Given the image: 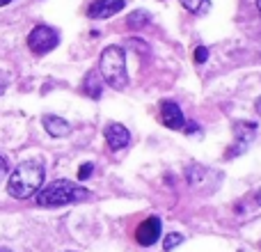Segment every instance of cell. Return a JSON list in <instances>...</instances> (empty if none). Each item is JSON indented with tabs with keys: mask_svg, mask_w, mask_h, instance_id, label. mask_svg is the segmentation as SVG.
<instances>
[{
	"mask_svg": "<svg viewBox=\"0 0 261 252\" xmlns=\"http://www.w3.org/2000/svg\"><path fill=\"white\" fill-rule=\"evenodd\" d=\"M44 184V165L39 161H23L14 167L7 181V193L16 199H28Z\"/></svg>",
	"mask_w": 261,
	"mask_h": 252,
	"instance_id": "cell-1",
	"label": "cell"
},
{
	"mask_svg": "<svg viewBox=\"0 0 261 252\" xmlns=\"http://www.w3.org/2000/svg\"><path fill=\"white\" fill-rule=\"evenodd\" d=\"M90 197V190L76 186L67 179H58L53 184L44 186L37 190V204L39 207H64V204H73V202H83Z\"/></svg>",
	"mask_w": 261,
	"mask_h": 252,
	"instance_id": "cell-2",
	"label": "cell"
},
{
	"mask_svg": "<svg viewBox=\"0 0 261 252\" xmlns=\"http://www.w3.org/2000/svg\"><path fill=\"white\" fill-rule=\"evenodd\" d=\"M99 73L113 90H126L128 85V71H126V53L122 46L113 44L103 48L99 60Z\"/></svg>",
	"mask_w": 261,
	"mask_h": 252,
	"instance_id": "cell-3",
	"label": "cell"
},
{
	"mask_svg": "<svg viewBox=\"0 0 261 252\" xmlns=\"http://www.w3.org/2000/svg\"><path fill=\"white\" fill-rule=\"evenodd\" d=\"M60 44V32L50 26H37L28 35V48L35 55H46Z\"/></svg>",
	"mask_w": 261,
	"mask_h": 252,
	"instance_id": "cell-4",
	"label": "cell"
},
{
	"mask_svg": "<svg viewBox=\"0 0 261 252\" xmlns=\"http://www.w3.org/2000/svg\"><path fill=\"white\" fill-rule=\"evenodd\" d=\"M234 135H236V142L234 147L227 152V158H234L239 156V154H243L245 149H248V144L254 140V135H257V124L254 122H236L234 124Z\"/></svg>",
	"mask_w": 261,
	"mask_h": 252,
	"instance_id": "cell-5",
	"label": "cell"
},
{
	"mask_svg": "<svg viewBox=\"0 0 261 252\" xmlns=\"http://www.w3.org/2000/svg\"><path fill=\"white\" fill-rule=\"evenodd\" d=\"M126 7V0H94V3L87 7V16L94 18V21H103V18H110L115 14H119Z\"/></svg>",
	"mask_w": 261,
	"mask_h": 252,
	"instance_id": "cell-6",
	"label": "cell"
},
{
	"mask_svg": "<svg viewBox=\"0 0 261 252\" xmlns=\"http://www.w3.org/2000/svg\"><path fill=\"white\" fill-rule=\"evenodd\" d=\"M161 230H163L161 218L151 216L138 227V232H135V241H138L140 245H144V248H147V245H153L158 239H161Z\"/></svg>",
	"mask_w": 261,
	"mask_h": 252,
	"instance_id": "cell-7",
	"label": "cell"
},
{
	"mask_svg": "<svg viewBox=\"0 0 261 252\" xmlns=\"http://www.w3.org/2000/svg\"><path fill=\"white\" fill-rule=\"evenodd\" d=\"M161 122L172 131H181L186 126V117L174 101H163L161 104Z\"/></svg>",
	"mask_w": 261,
	"mask_h": 252,
	"instance_id": "cell-8",
	"label": "cell"
},
{
	"mask_svg": "<svg viewBox=\"0 0 261 252\" xmlns=\"http://www.w3.org/2000/svg\"><path fill=\"white\" fill-rule=\"evenodd\" d=\"M103 135H106V142H108V147L113 149V152H119V149L128 147V142H130L128 129H126V126H122V124H117V122L106 126V133Z\"/></svg>",
	"mask_w": 261,
	"mask_h": 252,
	"instance_id": "cell-9",
	"label": "cell"
},
{
	"mask_svg": "<svg viewBox=\"0 0 261 252\" xmlns=\"http://www.w3.org/2000/svg\"><path fill=\"white\" fill-rule=\"evenodd\" d=\"M44 129L48 131V135H53V138H64V135H69L71 126H69L67 119L58 117V115H46L44 117Z\"/></svg>",
	"mask_w": 261,
	"mask_h": 252,
	"instance_id": "cell-10",
	"label": "cell"
},
{
	"mask_svg": "<svg viewBox=\"0 0 261 252\" xmlns=\"http://www.w3.org/2000/svg\"><path fill=\"white\" fill-rule=\"evenodd\" d=\"M101 81H103V78H101L99 69H92V71L85 76V81H83V92H85L90 99H101V92H103Z\"/></svg>",
	"mask_w": 261,
	"mask_h": 252,
	"instance_id": "cell-11",
	"label": "cell"
},
{
	"mask_svg": "<svg viewBox=\"0 0 261 252\" xmlns=\"http://www.w3.org/2000/svg\"><path fill=\"white\" fill-rule=\"evenodd\" d=\"M126 23H128V28H147L151 23V14L144 12V9H138V12L128 14Z\"/></svg>",
	"mask_w": 261,
	"mask_h": 252,
	"instance_id": "cell-12",
	"label": "cell"
},
{
	"mask_svg": "<svg viewBox=\"0 0 261 252\" xmlns=\"http://www.w3.org/2000/svg\"><path fill=\"white\" fill-rule=\"evenodd\" d=\"M181 5L190 14H197V16H202V14H206L211 9V0H181Z\"/></svg>",
	"mask_w": 261,
	"mask_h": 252,
	"instance_id": "cell-13",
	"label": "cell"
},
{
	"mask_svg": "<svg viewBox=\"0 0 261 252\" xmlns=\"http://www.w3.org/2000/svg\"><path fill=\"white\" fill-rule=\"evenodd\" d=\"M181 241H184V236H181V234H167V236H165V243H163V250L170 252L172 248H176Z\"/></svg>",
	"mask_w": 261,
	"mask_h": 252,
	"instance_id": "cell-14",
	"label": "cell"
},
{
	"mask_svg": "<svg viewBox=\"0 0 261 252\" xmlns=\"http://www.w3.org/2000/svg\"><path fill=\"white\" fill-rule=\"evenodd\" d=\"M92 172H94V165L92 163H85V165H81V170H78V179H90Z\"/></svg>",
	"mask_w": 261,
	"mask_h": 252,
	"instance_id": "cell-15",
	"label": "cell"
},
{
	"mask_svg": "<svg viewBox=\"0 0 261 252\" xmlns=\"http://www.w3.org/2000/svg\"><path fill=\"white\" fill-rule=\"evenodd\" d=\"M206 55H208V51H206V48H204V46H199V48H197V51H195V60H197V62H199V64H202V62H204V60H206Z\"/></svg>",
	"mask_w": 261,
	"mask_h": 252,
	"instance_id": "cell-16",
	"label": "cell"
},
{
	"mask_svg": "<svg viewBox=\"0 0 261 252\" xmlns=\"http://www.w3.org/2000/svg\"><path fill=\"white\" fill-rule=\"evenodd\" d=\"M5 174H7V161H5V158L0 156V179H3Z\"/></svg>",
	"mask_w": 261,
	"mask_h": 252,
	"instance_id": "cell-17",
	"label": "cell"
},
{
	"mask_svg": "<svg viewBox=\"0 0 261 252\" xmlns=\"http://www.w3.org/2000/svg\"><path fill=\"white\" fill-rule=\"evenodd\" d=\"M5 90H7V76H5V73H0V94H3Z\"/></svg>",
	"mask_w": 261,
	"mask_h": 252,
	"instance_id": "cell-18",
	"label": "cell"
},
{
	"mask_svg": "<svg viewBox=\"0 0 261 252\" xmlns=\"http://www.w3.org/2000/svg\"><path fill=\"white\" fill-rule=\"evenodd\" d=\"M254 108H257V113H259V117H261V96L257 99V104H254Z\"/></svg>",
	"mask_w": 261,
	"mask_h": 252,
	"instance_id": "cell-19",
	"label": "cell"
},
{
	"mask_svg": "<svg viewBox=\"0 0 261 252\" xmlns=\"http://www.w3.org/2000/svg\"><path fill=\"white\" fill-rule=\"evenodd\" d=\"M9 3H14V0H0V7H3V5H9Z\"/></svg>",
	"mask_w": 261,
	"mask_h": 252,
	"instance_id": "cell-20",
	"label": "cell"
},
{
	"mask_svg": "<svg viewBox=\"0 0 261 252\" xmlns=\"http://www.w3.org/2000/svg\"><path fill=\"white\" fill-rule=\"evenodd\" d=\"M257 204H261V188H259V193H257Z\"/></svg>",
	"mask_w": 261,
	"mask_h": 252,
	"instance_id": "cell-21",
	"label": "cell"
},
{
	"mask_svg": "<svg viewBox=\"0 0 261 252\" xmlns=\"http://www.w3.org/2000/svg\"><path fill=\"white\" fill-rule=\"evenodd\" d=\"M257 9H259V14H261V0H257Z\"/></svg>",
	"mask_w": 261,
	"mask_h": 252,
	"instance_id": "cell-22",
	"label": "cell"
},
{
	"mask_svg": "<svg viewBox=\"0 0 261 252\" xmlns=\"http://www.w3.org/2000/svg\"><path fill=\"white\" fill-rule=\"evenodd\" d=\"M0 252H12V250H7V248H0Z\"/></svg>",
	"mask_w": 261,
	"mask_h": 252,
	"instance_id": "cell-23",
	"label": "cell"
}]
</instances>
